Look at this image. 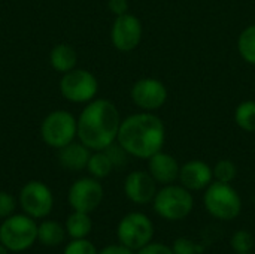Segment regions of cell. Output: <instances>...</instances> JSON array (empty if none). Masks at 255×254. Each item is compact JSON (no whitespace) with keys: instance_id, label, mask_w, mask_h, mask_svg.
Wrapping results in <instances>:
<instances>
[{"instance_id":"6da1fadb","label":"cell","mask_w":255,"mask_h":254,"mask_svg":"<svg viewBox=\"0 0 255 254\" xmlns=\"http://www.w3.org/2000/svg\"><path fill=\"white\" fill-rule=\"evenodd\" d=\"M117 142L131 157L148 160L163 150L166 142V126L154 112H136L121 121Z\"/></svg>"},{"instance_id":"7a4b0ae2","label":"cell","mask_w":255,"mask_h":254,"mask_svg":"<svg viewBox=\"0 0 255 254\" xmlns=\"http://www.w3.org/2000/svg\"><path fill=\"white\" fill-rule=\"evenodd\" d=\"M121 115L108 99H93L78 117V139L91 151H102L118 138Z\"/></svg>"},{"instance_id":"3957f363","label":"cell","mask_w":255,"mask_h":254,"mask_svg":"<svg viewBox=\"0 0 255 254\" xmlns=\"http://www.w3.org/2000/svg\"><path fill=\"white\" fill-rule=\"evenodd\" d=\"M152 208L155 214L161 217L163 220H167V222L184 220L191 214L194 208L193 192L175 183L163 186L157 192L152 201Z\"/></svg>"},{"instance_id":"277c9868","label":"cell","mask_w":255,"mask_h":254,"mask_svg":"<svg viewBox=\"0 0 255 254\" xmlns=\"http://www.w3.org/2000/svg\"><path fill=\"white\" fill-rule=\"evenodd\" d=\"M205 210L217 220L232 222L242 213V198L229 183L212 181L203 195Z\"/></svg>"},{"instance_id":"5b68a950","label":"cell","mask_w":255,"mask_h":254,"mask_svg":"<svg viewBox=\"0 0 255 254\" xmlns=\"http://www.w3.org/2000/svg\"><path fill=\"white\" fill-rule=\"evenodd\" d=\"M37 241V225L27 214H12L0 225V244L12 253H21Z\"/></svg>"},{"instance_id":"8992f818","label":"cell","mask_w":255,"mask_h":254,"mask_svg":"<svg viewBox=\"0 0 255 254\" xmlns=\"http://www.w3.org/2000/svg\"><path fill=\"white\" fill-rule=\"evenodd\" d=\"M40 138L51 148H63L78 138V118L64 109L49 112L40 123Z\"/></svg>"},{"instance_id":"52a82bcc","label":"cell","mask_w":255,"mask_h":254,"mask_svg":"<svg viewBox=\"0 0 255 254\" xmlns=\"http://www.w3.org/2000/svg\"><path fill=\"white\" fill-rule=\"evenodd\" d=\"M117 237L120 244L137 252L152 243L154 225L148 216L143 213H128L126 214L117 228Z\"/></svg>"},{"instance_id":"ba28073f","label":"cell","mask_w":255,"mask_h":254,"mask_svg":"<svg viewBox=\"0 0 255 254\" xmlns=\"http://www.w3.org/2000/svg\"><path fill=\"white\" fill-rule=\"evenodd\" d=\"M99 81L93 72L87 69H72L63 73L60 79L61 96L72 103H88L96 99Z\"/></svg>"},{"instance_id":"9c48e42d","label":"cell","mask_w":255,"mask_h":254,"mask_svg":"<svg viewBox=\"0 0 255 254\" xmlns=\"http://www.w3.org/2000/svg\"><path fill=\"white\" fill-rule=\"evenodd\" d=\"M19 207L24 214L31 219H45L51 214L54 207V195L51 189L37 180L28 181L22 186L18 196Z\"/></svg>"},{"instance_id":"30bf717a","label":"cell","mask_w":255,"mask_h":254,"mask_svg":"<svg viewBox=\"0 0 255 254\" xmlns=\"http://www.w3.org/2000/svg\"><path fill=\"white\" fill-rule=\"evenodd\" d=\"M105 196L103 186L100 181L94 177H84L76 180L67 193L69 205L73 208V211L81 213H93L99 208Z\"/></svg>"},{"instance_id":"8fae6325","label":"cell","mask_w":255,"mask_h":254,"mask_svg":"<svg viewBox=\"0 0 255 254\" xmlns=\"http://www.w3.org/2000/svg\"><path fill=\"white\" fill-rule=\"evenodd\" d=\"M142 21L136 15L127 12L115 16L111 28V40L120 52H131L136 49L142 40Z\"/></svg>"},{"instance_id":"7c38bea8","label":"cell","mask_w":255,"mask_h":254,"mask_svg":"<svg viewBox=\"0 0 255 254\" xmlns=\"http://www.w3.org/2000/svg\"><path fill=\"white\" fill-rule=\"evenodd\" d=\"M169 91L163 81L157 78H142L136 81L130 90L133 103L142 111L154 112L160 109L167 100Z\"/></svg>"},{"instance_id":"4fadbf2b","label":"cell","mask_w":255,"mask_h":254,"mask_svg":"<svg viewBox=\"0 0 255 254\" xmlns=\"http://www.w3.org/2000/svg\"><path fill=\"white\" fill-rule=\"evenodd\" d=\"M158 184L148 171H133L124 180V193L136 205L152 204Z\"/></svg>"},{"instance_id":"5bb4252c","label":"cell","mask_w":255,"mask_h":254,"mask_svg":"<svg viewBox=\"0 0 255 254\" xmlns=\"http://www.w3.org/2000/svg\"><path fill=\"white\" fill-rule=\"evenodd\" d=\"M178 181L190 192H202L214 181V172L203 160H188L181 166Z\"/></svg>"},{"instance_id":"9a60e30c","label":"cell","mask_w":255,"mask_h":254,"mask_svg":"<svg viewBox=\"0 0 255 254\" xmlns=\"http://www.w3.org/2000/svg\"><path fill=\"white\" fill-rule=\"evenodd\" d=\"M179 169L181 165L178 160L163 150L148 159V172L160 186H167L178 181Z\"/></svg>"},{"instance_id":"2e32d148","label":"cell","mask_w":255,"mask_h":254,"mask_svg":"<svg viewBox=\"0 0 255 254\" xmlns=\"http://www.w3.org/2000/svg\"><path fill=\"white\" fill-rule=\"evenodd\" d=\"M91 156V150L84 145L81 141H73L67 145H64L63 148L58 150V162L60 165L67 169V171H73V172H79L82 169H87L88 160Z\"/></svg>"},{"instance_id":"e0dca14e","label":"cell","mask_w":255,"mask_h":254,"mask_svg":"<svg viewBox=\"0 0 255 254\" xmlns=\"http://www.w3.org/2000/svg\"><path fill=\"white\" fill-rule=\"evenodd\" d=\"M49 63L55 72L66 73L76 67L78 54L75 48L69 43H58L49 52Z\"/></svg>"},{"instance_id":"ac0fdd59","label":"cell","mask_w":255,"mask_h":254,"mask_svg":"<svg viewBox=\"0 0 255 254\" xmlns=\"http://www.w3.org/2000/svg\"><path fill=\"white\" fill-rule=\"evenodd\" d=\"M64 228L72 240L87 238L93 231V220L88 213L73 211L72 214L67 216Z\"/></svg>"},{"instance_id":"d6986e66","label":"cell","mask_w":255,"mask_h":254,"mask_svg":"<svg viewBox=\"0 0 255 254\" xmlns=\"http://www.w3.org/2000/svg\"><path fill=\"white\" fill-rule=\"evenodd\" d=\"M66 234V228L54 220H45L37 226V241L45 247H57L63 244Z\"/></svg>"},{"instance_id":"ffe728a7","label":"cell","mask_w":255,"mask_h":254,"mask_svg":"<svg viewBox=\"0 0 255 254\" xmlns=\"http://www.w3.org/2000/svg\"><path fill=\"white\" fill-rule=\"evenodd\" d=\"M114 165L111 162V159L108 157V154L102 150V151H94L90 156L88 165H87V171L91 177L102 180L111 175V172L114 171Z\"/></svg>"},{"instance_id":"44dd1931","label":"cell","mask_w":255,"mask_h":254,"mask_svg":"<svg viewBox=\"0 0 255 254\" xmlns=\"http://www.w3.org/2000/svg\"><path fill=\"white\" fill-rule=\"evenodd\" d=\"M239 55L248 64L255 66V24L245 27L238 37Z\"/></svg>"},{"instance_id":"7402d4cb","label":"cell","mask_w":255,"mask_h":254,"mask_svg":"<svg viewBox=\"0 0 255 254\" xmlns=\"http://www.w3.org/2000/svg\"><path fill=\"white\" fill-rule=\"evenodd\" d=\"M235 121L239 129L255 133V100H244L235 111Z\"/></svg>"},{"instance_id":"603a6c76","label":"cell","mask_w":255,"mask_h":254,"mask_svg":"<svg viewBox=\"0 0 255 254\" xmlns=\"http://www.w3.org/2000/svg\"><path fill=\"white\" fill-rule=\"evenodd\" d=\"M212 172H214V181L232 184L238 175V168L230 159H221L215 163Z\"/></svg>"},{"instance_id":"cb8c5ba5","label":"cell","mask_w":255,"mask_h":254,"mask_svg":"<svg viewBox=\"0 0 255 254\" xmlns=\"http://www.w3.org/2000/svg\"><path fill=\"white\" fill-rule=\"evenodd\" d=\"M254 237L250 231L239 229L236 231L230 238V246L235 250V253H251L254 249Z\"/></svg>"},{"instance_id":"d4e9b609","label":"cell","mask_w":255,"mask_h":254,"mask_svg":"<svg viewBox=\"0 0 255 254\" xmlns=\"http://www.w3.org/2000/svg\"><path fill=\"white\" fill-rule=\"evenodd\" d=\"M172 250L175 254H203L205 249L202 244L187 238V237H181L176 238L172 244Z\"/></svg>"},{"instance_id":"484cf974","label":"cell","mask_w":255,"mask_h":254,"mask_svg":"<svg viewBox=\"0 0 255 254\" xmlns=\"http://www.w3.org/2000/svg\"><path fill=\"white\" fill-rule=\"evenodd\" d=\"M63 254H99L96 246L87 240V238H79V240H73L70 241L66 247Z\"/></svg>"},{"instance_id":"4316f807","label":"cell","mask_w":255,"mask_h":254,"mask_svg":"<svg viewBox=\"0 0 255 254\" xmlns=\"http://www.w3.org/2000/svg\"><path fill=\"white\" fill-rule=\"evenodd\" d=\"M106 154H108V157L111 159V162H112V165H114V168H123L126 163H127V160H128V153L115 141L114 144H111L108 148H105L103 150Z\"/></svg>"},{"instance_id":"83f0119b","label":"cell","mask_w":255,"mask_h":254,"mask_svg":"<svg viewBox=\"0 0 255 254\" xmlns=\"http://www.w3.org/2000/svg\"><path fill=\"white\" fill-rule=\"evenodd\" d=\"M16 208V199L7 193V192H0V219H7L15 213Z\"/></svg>"},{"instance_id":"f1b7e54d","label":"cell","mask_w":255,"mask_h":254,"mask_svg":"<svg viewBox=\"0 0 255 254\" xmlns=\"http://www.w3.org/2000/svg\"><path fill=\"white\" fill-rule=\"evenodd\" d=\"M136 254H175L172 247L163 244V243H149L143 249L137 250Z\"/></svg>"},{"instance_id":"f546056e","label":"cell","mask_w":255,"mask_h":254,"mask_svg":"<svg viewBox=\"0 0 255 254\" xmlns=\"http://www.w3.org/2000/svg\"><path fill=\"white\" fill-rule=\"evenodd\" d=\"M108 9L115 15H124L128 12V0H108Z\"/></svg>"},{"instance_id":"4dcf8cb0","label":"cell","mask_w":255,"mask_h":254,"mask_svg":"<svg viewBox=\"0 0 255 254\" xmlns=\"http://www.w3.org/2000/svg\"><path fill=\"white\" fill-rule=\"evenodd\" d=\"M99 254H136V252L130 250L128 247H126L123 244H111V246H106L105 249H102Z\"/></svg>"},{"instance_id":"1f68e13d","label":"cell","mask_w":255,"mask_h":254,"mask_svg":"<svg viewBox=\"0 0 255 254\" xmlns=\"http://www.w3.org/2000/svg\"><path fill=\"white\" fill-rule=\"evenodd\" d=\"M0 254H9V250L3 244H0Z\"/></svg>"},{"instance_id":"d6a6232c","label":"cell","mask_w":255,"mask_h":254,"mask_svg":"<svg viewBox=\"0 0 255 254\" xmlns=\"http://www.w3.org/2000/svg\"><path fill=\"white\" fill-rule=\"evenodd\" d=\"M236 254H251V253H236Z\"/></svg>"},{"instance_id":"836d02e7","label":"cell","mask_w":255,"mask_h":254,"mask_svg":"<svg viewBox=\"0 0 255 254\" xmlns=\"http://www.w3.org/2000/svg\"><path fill=\"white\" fill-rule=\"evenodd\" d=\"M203 254H205V253H203Z\"/></svg>"}]
</instances>
